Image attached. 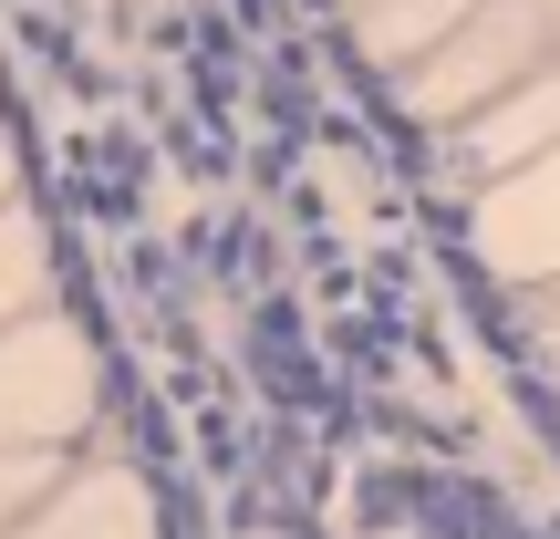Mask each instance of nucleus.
<instances>
[]
</instances>
